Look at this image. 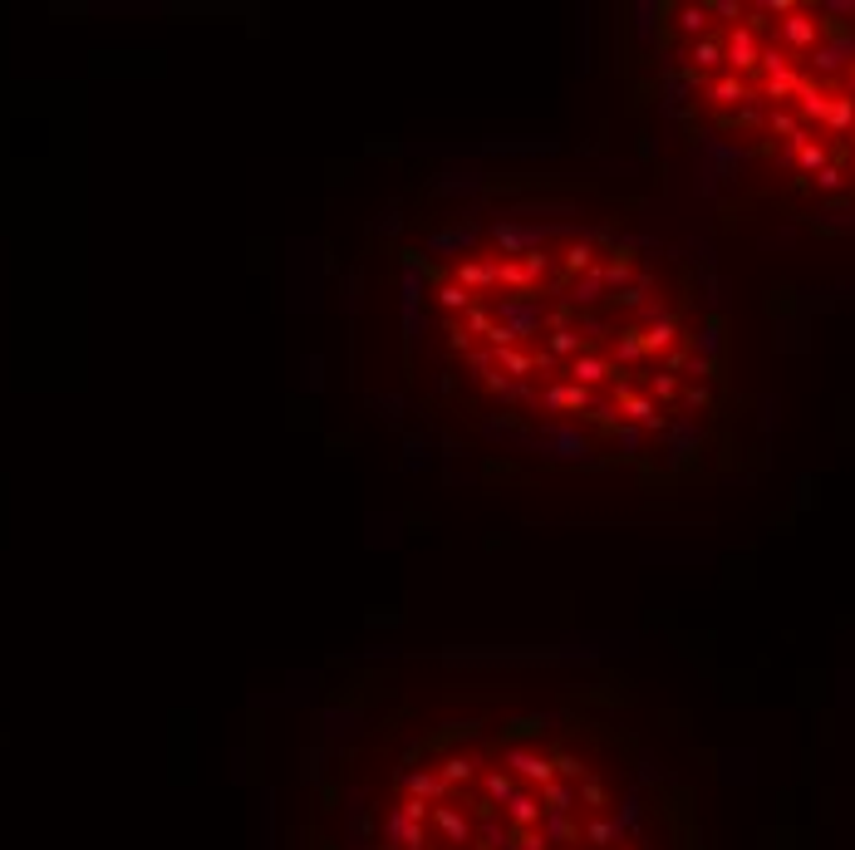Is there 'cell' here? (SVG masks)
Masks as SVG:
<instances>
[{"label": "cell", "mask_w": 855, "mask_h": 850, "mask_svg": "<svg viewBox=\"0 0 855 850\" xmlns=\"http://www.w3.org/2000/svg\"><path fill=\"white\" fill-rule=\"evenodd\" d=\"M399 379L457 443L684 487L733 453L708 266L570 177L443 182L389 231Z\"/></svg>", "instance_id": "obj_1"}, {"label": "cell", "mask_w": 855, "mask_h": 850, "mask_svg": "<svg viewBox=\"0 0 855 850\" xmlns=\"http://www.w3.org/2000/svg\"><path fill=\"white\" fill-rule=\"evenodd\" d=\"M305 850H703L625 698L556 674L384 669L315 733Z\"/></svg>", "instance_id": "obj_2"}, {"label": "cell", "mask_w": 855, "mask_h": 850, "mask_svg": "<svg viewBox=\"0 0 855 850\" xmlns=\"http://www.w3.org/2000/svg\"><path fill=\"white\" fill-rule=\"evenodd\" d=\"M639 59L718 197L855 241V0H664Z\"/></svg>", "instance_id": "obj_3"}]
</instances>
